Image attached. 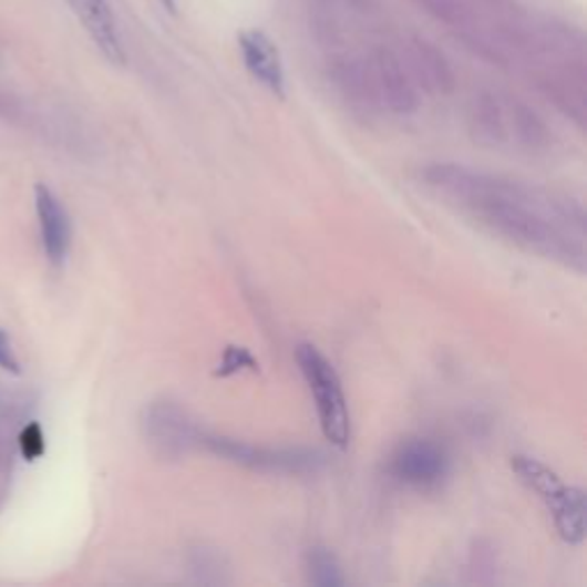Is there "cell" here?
<instances>
[{
	"instance_id": "7a4b0ae2",
	"label": "cell",
	"mask_w": 587,
	"mask_h": 587,
	"mask_svg": "<svg viewBox=\"0 0 587 587\" xmlns=\"http://www.w3.org/2000/svg\"><path fill=\"white\" fill-rule=\"evenodd\" d=\"M468 128L480 145L518 156H539L553 145L546 122L528 104L501 92L475 96L468 109Z\"/></svg>"
},
{
	"instance_id": "e0dca14e",
	"label": "cell",
	"mask_w": 587,
	"mask_h": 587,
	"mask_svg": "<svg viewBox=\"0 0 587 587\" xmlns=\"http://www.w3.org/2000/svg\"><path fill=\"white\" fill-rule=\"evenodd\" d=\"M158 3H161V8H163V10H168L171 14H175V12H177V3H175V0H158Z\"/></svg>"
},
{
	"instance_id": "2e32d148",
	"label": "cell",
	"mask_w": 587,
	"mask_h": 587,
	"mask_svg": "<svg viewBox=\"0 0 587 587\" xmlns=\"http://www.w3.org/2000/svg\"><path fill=\"white\" fill-rule=\"evenodd\" d=\"M0 368L12 372V374H19L21 372V365H19V358L10 344V338L8 333L0 329Z\"/></svg>"
},
{
	"instance_id": "4fadbf2b",
	"label": "cell",
	"mask_w": 587,
	"mask_h": 587,
	"mask_svg": "<svg viewBox=\"0 0 587 587\" xmlns=\"http://www.w3.org/2000/svg\"><path fill=\"white\" fill-rule=\"evenodd\" d=\"M306 574H308V580L319 587L344 585L342 569L329 548H310L308 558H306Z\"/></svg>"
},
{
	"instance_id": "30bf717a",
	"label": "cell",
	"mask_w": 587,
	"mask_h": 587,
	"mask_svg": "<svg viewBox=\"0 0 587 587\" xmlns=\"http://www.w3.org/2000/svg\"><path fill=\"white\" fill-rule=\"evenodd\" d=\"M35 209L44 253L53 265H62L72 246V223L68 209L62 207L60 198L47 184L35 186Z\"/></svg>"
},
{
	"instance_id": "ba28073f",
	"label": "cell",
	"mask_w": 587,
	"mask_h": 587,
	"mask_svg": "<svg viewBox=\"0 0 587 587\" xmlns=\"http://www.w3.org/2000/svg\"><path fill=\"white\" fill-rule=\"evenodd\" d=\"M447 452L436 441L413 439L395 450L388 471L402 484L432 488L447 475Z\"/></svg>"
},
{
	"instance_id": "52a82bcc",
	"label": "cell",
	"mask_w": 587,
	"mask_h": 587,
	"mask_svg": "<svg viewBox=\"0 0 587 587\" xmlns=\"http://www.w3.org/2000/svg\"><path fill=\"white\" fill-rule=\"evenodd\" d=\"M141 430L150 447L168 460H179L193 445L200 443L203 434L190 415L171 400L147 404L141 418Z\"/></svg>"
},
{
	"instance_id": "6da1fadb",
	"label": "cell",
	"mask_w": 587,
	"mask_h": 587,
	"mask_svg": "<svg viewBox=\"0 0 587 587\" xmlns=\"http://www.w3.org/2000/svg\"><path fill=\"white\" fill-rule=\"evenodd\" d=\"M420 182L484 233L576 274L585 271V209L571 195L460 163H430L420 171Z\"/></svg>"
},
{
	"instance_id": "3957f363",
	"label": "cell",
	"mask_w": 587,
	"mask_h": 587,
	"mask_svg": "<svg viewBox=\"0 0 587 587\" xmlns=\"http://www.w3.org/2000/svg\"><path fill=\"white\" fill-rule=\"evenodd\" d=\"M512 471L526 484L533 494L546 505L553 516L563 542L578 546L585 539V494L578 486H569L560 480L556 471H550L535 456L516 454L512 460Z\"/></svg>"
},
{
	"instance_id": "5bb4252c",
	"label": "cell",
	"mask_w": 587,
	"mask_h": 587,
	"mask_svg": "<svg viewBox=\"0 0 587 587\" xmlns=\"http://www.w3.org/2000/svg\"><path fill=\"white\" fill-rule=\"evenodd\" d=\"M321 6L349 21L370 19L374 14V0H321Z\"/></svg>"
},
{
	"instance_id": "9a60e30c",
	"label": "cell",
	"mask_w": 587,
	"mask_h": 587,
	"mask_svg": "<svg viewBox=\"0 0 587 587\" xmlns=\"http://www.w3.org/2000/svg\"><path fill=\"white\" fill-rule=\"evenodd\" d=\"M19 447H21V454L25 456L28 462H35L44 454V450H47L44 432L38 422H30V425L23 428V432L19 436Z\"/></svg>"
},
{
	"instance_id": "5b68a950",
	"label": "cell",
	"mask_w": 587,
	"mask_h": 587,
	"mask_svg": "<svg viewBox=\"0 0 587 587\" xmlns=\"http://www.w3.org/2000/svg\"><path fill=\"white\" fill-rule=\"evenodd\" d=\"M200 445L223 460L262 471V473H285V475H306L315 473L323 464V454L312 447H269L253 445L246 441L227 439L218 434H200Z\"/></svg>"
},
{
	"instance_id": "277c9868",
	"label": "cell",
	"mask_w": 587,
	"mask_h": 587,
	"mask_svg": "<svg viewBox=\"0 0 587 587\" xmlns=\"http://www.w3.org/2000/svg\"><path fill=\"white\" fill-rule=\"evenodd\" d=\"M297 363L312 393L326 441L336 447H347L351 441V415L333 363L312 344L297 349Z\"/></svg>"
},
{
	"instance_id": "7c38bea8",
	"label": "cell",
	"mask_w": 587,
	"mask_h": 587,
	"mask_svg": "<svg viewBox=\"0 0 587 587\" xmlns=\"http://www.w3.org/2000/svg\"><path fill=\"white\" fill-rule=\"evenodd\" d=\"M239 49L246 70L276 96H285V72L276 44L262 30H246L239 35Z\"/></svg>"
},
{
	"instance_id": "8992f818",
	"label": "cell",
	"mask_w": 587,
	"mask_h": 587,
	"mask_svg": "<svg viewBox=\"0 0 587 587\" xmlns=\"http://www.w3.org/2000/svg\"><path fill=\"white\" fill-rule=\"evenodd\" d=\"M365 79L374 115H411L420 106V96L413 79L409 76L398 51L374 47L363 53Z\"/></svg>"
},
{
	"instance_id": "8fae6325",
	"label": "cell",
	"mask_w": 587,
	"mask_h": 587,
	"mask_svg": "<svg viewBox=\"0 0 587 587\" xmlns=\"http://www.w3.org/2000/svg\"><path fill=\"white\" fill-rule=\"evenodd\" d=\"M83 28L87 30L90 40L104 53V58L117 68L126 62V53L120 40L115 17L106 0H68Z\"/></svg>"
},
{
	"instance_id": "9c48e42d",
	"label": "cell",
	"mask_w": 587,
	"mask_h": 587,
	"mask_svg": "<svg viewBox=\"0 0 587 587\" xmlns=\"http://www.w3.org/2000/svg\"><path fill=\"white\" fill-rule=\"evenodd\" d=\"M409 76L418 90L430 94H447L454 87V72L447 58L428 40L409 38L400 53Z\"/></svg>"
}]
</instances>
